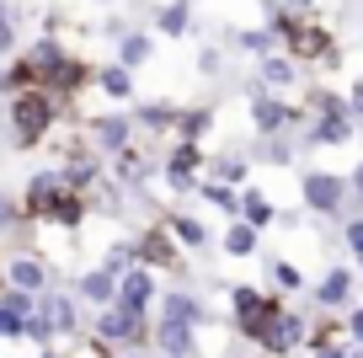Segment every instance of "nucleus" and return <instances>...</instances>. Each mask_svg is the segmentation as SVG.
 Masks as SVG:
<instances>
[{
    "label": "nucleus",
    "mask_w": 363,
    "mask_h": 358,
    "mask_svg": "<svg viewBox=\"0 0 363 358\" xmlns=\"http://www.w3.org/2000/svg\"><path fill=\"white\" fill-rule=\"evenodd\" d=\"M16 203H22V219H43V224H59V230H75L86 219V192H69L59 182V171H33L27 192Z\"/></svg>",
    "instance_id": "obj_1"
},
{
    "label": "nucleus",
    "mask_w": 363,
    "mask_h": 358,
    "mask_svg": "<svg viewBox=\"0 0 363 358\" xmlns=\"http://www.w3.org/2000/svg\"><path fill=\"white\" fill-rule=\"evenodd\" d=\"M54 118H59V102L48 91H16V97H6V129H11L16 150H38L48 139V129H54Z\"/></svg>",
    "instance_id": "obj_2"
},
{
    "label": "nucleus",
    "mask_w": 363,
    "mask_h": 358,
    "mask_svg": "<svg viewBox=\"0 0 363 358\" xmlns=\"http://www.w3.org/2000/svg\"><path fill=\"white\" fill-rule=\"evenodd\" d=\"M230 310H235V326H240V337H251V342H262V332H267V321L278 310H284V300H272V294H262V289H230Z\"/></svg>",
    "instance_id": "obj_3"
},
{
    "label": "nucleus",
    "mask_w": 363,
    "mask_h": 358,
    "mask_svg": "<svg viewBox=\"0 0 363 358\" xmlns=\"http://www.w3.org/2000/svg\"><path fill=\"white\" fill-rule=\"evenodd\" d=\"M299 198L310 214H342L347 209V177L342 171H299Z\"/></svg>",
    "instance_id": "obj_4"
},
{
    "label": "nucleus",
    "mask_w": 363,
    "mask_h": 358,
    "mask_svg": "<svg viewBox=\"0 0 363 358\" xmlns=\"http://www.w3.org/2000/svg\"><path fill=\"white\" fill-rule=\"evenodd\" d=\"M305 124V107H294L289 97H272V91H257L251 97V129H257V139L267 134H289V129Z\"/></svg>",
    "instance_id": "obj_5"
},
{
    "label": "nucleus",
    "mask_w": 363,
    "mask_h": 358,
    "mask_svg": "<svg viewBox=\"0 0 363 358\" xmlns=\"http://www.w3.org/2000/svg\"><path fill=\"white\" fill-rule=\"evenodd\" d=\"M96 342L145 347V342H150V315L123 310V305H102V315H96Z\"/></svg>",
    "instance_id": "obj_6"
},
{
    "label": "nucleus",
    "mask_w": 363,
    "mask_h": 358,
    "mask_svg": "<svg viewBox=\"0 0 363 358\" xmlns=\"http://www.w3.org/2000/svg\"><path fill=\"white\" fill-rule=\"evenodd\" d=\"M134 262H139V268H150V273L182 268V246L171 241V230H166V224L155 219V224H150V230H145V235L134 241Z\"/></svg>",
    "instance_id": "obj_7"
},
{
    "label": "nucleus",
    "mask_w": 363,
    "mask_h": 358,
    "mask_svg": "<svg viewBox=\"0 0 363 358\" xmlns=\"http://www.w3.org/2000/svg\"><path fill=\"white\" fill-rule=\"evenodd\" d=\"M33 321L43 326L48 337H69L75 332V300L69 294H59V289H43V294H33Z\"/></svg>",
    "instance_id": "obj_8"
},
{
    "label": "nucleus",
    "mask_w": 363,
    "mask_h": 358,
    "mask_svg": "<svg viewBox=\"0 0 363 358\" xmlns=\"http://www.w3.org/2000/svg\"><path fill=\"white\" fill-rule=\"evenodd\" d=\"M203 150L198 145H187V139H177L171 145V156H166V188L171 192H198V177H203Z\"/></svg>",
    "instance_id": "obj_9"
},
{
    "label": "nucleus",
    "mask_w": 363,
    "mask_h": 358,
    "mask_svg": "<svg viewBox=\"0 0 363 358\" xmlns=\"http://www.w3.org/2000/svg\"><path fill=\"white\" fill-rule=\"evenodd\" d=\"M0 273H6V289H22V294H43L48 278H54L38 251H16V257H6V262H0Z\"/></svg>",
    "instance_id": "obj_10"
},
{
    "label": "nucleus",
    "mask_w": 363,
    "mask_h": 358,
    "mask_svg": "<svg viewBox=\"0 0 363 358\" xmlns=\"http://www.w3.org/2000/svg\"><path fill=\"white\" fill-rule=\"evenodd\" d=\"M155 273L150 268H128V273H118V289H113V305H123V310H139V315H150V305H155Z\"/></svg>",
    "instance_id": "obj_11"
},
{
    "label": "nucleus",
    "mask_w": 363,
    "mask_h": 358,
    "mask_svg": "<svg viewBox=\"0 0 363 358\" xmlns=\"http://www.w3.org/2000/svg\"><path fill=\"white\" fill-rule=\"evenodd\" d=\"M299 86V65L284 54V48H272V54L257 59V91H272V97H289Z\"/></svg>",
    "instance_id": "obj_12"
},
{
    "label": "nucleus",
    "mask_w": 363,
    "mask_h": 358,
    "mask_svg": "<svg viewBox=\"0 0 363 358\" xmlns=\"http://www.w3.org/2000/svg\"><path fill=\"white\" fill-rule=\"evenodd\" d=\"M86 129H91V150L96 156H118L123 145H134V118H123V112H102Z\"/></svg>",
    "instance_id": "obj_13"
},
{
    "label": "nucleus",
    "mask_w": 363,
    "mask_h": 358,
    "mask_svg": "<svg viewBox=\"0 0 363 358\" xmlns=\"http://www.w3.org/2000/svg\"><path fill=\"white\" fill-rule=\"evenodd\" d=\"M305 342V315H294V310H278L267 321V332H262V353L267 358H278V353H294V347Z\"/></svg>",
    "instance_id": "obj_14"
},
{
    "label": "nucleus",
    "mask_w": 363,
    "mask_h": 358,
    "mask_svg": "<svg viewBox=\"0 0 363 358\" xmlns=\"http://www.w3.org/2000/svg\"><path fill=\"white\" fill-rule=\"evenodd\" d=\"M155 347L166 358H198V326H182V321H155L150 326Z\"/></svg>",
    "instance_id": "obj_15"
},
{
    "label": "nucleus",
    "mask_w": 363,
    "mask_h": 358,
    "mask_svg": "<svg viewBox=\"0 0 363 358\" xmlns=\"http://www.w3.org/2000/svg\"><path fill=\"white\" fill-rule=\"evenodd\" d=\"M358 134V124L347 118V107L342 112H310V145H347V139Z\"/></svg>",
    "instance_id": "obj_16"
},
{
    "label": "nucleus",
    "mask_w": 363,
    "mask_h": 358,
    "mask_svg": "<svg viewBox=\"0 0 363 358\" xmlns=\"http://www.w3.org/2000/svg\"><path fill=\"white\" fill-rule=\"evenodd\" d=\"M59 182H65L69 192H91L96 182H102V156H96V150H80V156H69L65 166H59Z\"/></svg>",
    "instance_id": "obj_17"
},
{
    "label": "nucleus",
    "mask_w": 363,
    "mask_h": 358,
    "mask_svg": "<svg viewBox=\"0 0 363 358\" xmlns=\"http://www.w3.org/2000/svg\"><path fill=\"white\" fill-rule=\"evenodd\" d=\"M352 283H358V278H352V268H342V262H337V268H326V278L315 283L320 310H347V305H352Z\"/></svg>",
    "instance_id": "obj_18"
},
{
    "label": "nucleus",
    "mask_w": 363,
    "mask_h": 358,
    "mask_svg": "<svg viewBox=\"0 0 363 358\" xmlns=\"http://www.w3.org/2000/svg\"><path fill=\"white\" fill-rule=\"evenodd\" d=\"M155 321H182V326H203V300H193V294H155Z\"/></svg>",
    "instance_id": "obj_19"
},
{
    "label": "nucleus",
    "mask_w": 363,
    "mask_h": 358,
    "mask_svg": "<svg viewBox=\"0 0 363 358\" xmlns=\"http://www.w3.org/2000/svg\"><path fill=\"white\" fill-rule=\"evenodd\" d=\"M235 219L240 224H251V230H267L272 219H278V209H272V198L267 192H257V188H240V198H235Z\"/></svg>",
    "instance_id": "obj_20"
},
{
    "label": "nucleus",
    "mask_w": 363,
    "mask_h": 358,
    "mask_svg": "<svg viewBox=\"0 0 363 358\" xmlns=\"http://www.w3.org/2000/svg\"><path fill=\"white\" fill-rule=\"evenodd\" d=\"M160 224L171 230V241H177L182 251H203L208 246V224L193 219V214H160Z\"/></svg>",
    "instance_id": "obj_21"
},
{
    "label": "nucleus",
    "mask_w": 363,
    "mask_h": 358,
    "mask_svg": "<svg viewBox=\"0 0 363 358\" xmlns=\"http://www.w3.org/2000/svg\"><path fill=\"white\" fill-rule=\"evenodd\" d=\"M91 86L102 91L107 102H134V70H123V65H102V70H91Z\"/></svg>",
    "instance_id": "obj_22"
},
{
    "label": "nucleus",
    "mask_w": 363,
    "mask_h": 358,
    "mask_svg": "<svg viewBox=\"0 0 363 358\" xmlns=\"http://www.w3.org/2000/svg\"><path fill=\"white\" fill-rule=\"evenodd\" d=\"M155 33L160 38H187L193 33V0H166L155 11Z\"/></svg>",
    "instance_id": "obj_23"
},
{
    "label": "nucleus",
    "mask_w": 363,
    "mask_h": 358,
    "mask_svg": "<svg viewBox=\"0 0 363 358\" xmlns=\"http://www.w3.org/2000/svg\"><path fill=\"white\" fill-rule=\"evenodd\" d=\"M150 59H155V38L150 33H118V59L113 65L139 70V65H150Z\"/></svg>",
    "instance_id": "obj_24"
},
{
    "label": "nucleus",
    "mask_w": 363,
    "mask_h": 358,
    "mask_svg": "<svg viewBox=\"0 0 363 358\" xmlns=\"http://www.w3.org/2000/svg\"><path fill=\"white\" fill-rule=\"evenodd\" d=\"M203 171H208V182H225V188H246V156L240 150H225V156H214V161H203Z\"/></svg>",
    "instance_id": "obj_25"
},
{
    "label": "nucleus",
    "mask_w": 363,
    "mask_h": 358,
    "mask_svg": "<svg viewBox=\"0 0 363 358\" xmlns=\"http://www.w3.org/2000/svg\"><path fill=\"white\" fill-rule=\"evenodd\" d=\"M113 289H118V278L107 268H91V273H80V278H75V294H80V300H91L96 310L113 305Z\"/></svg>",
    "instance_id": "obj_26"
},
{
    "label": "nucleus",
    "mask_w": 363,
    "mask_h": 358,
    "mask_svg": "<svg viewBox=\"0 0 363 358\" xmlns=\"http://www.w3.org/2000/svg\"><path fill=\"white\" fill-rule=\"evenodd\" d=\"M208 129H214V107H182L177 112V139H187V145H198Z\"/></svg>",
    "instance_id": "obj_27"
},
{
    "label": "nucleus",
    "mask_w": 363,
    "mask_h": 358,
    "mask_svg": "<svg viewBox=\"0 0 363 358\" xmlns=\"http://www.w3.org/2000/svg\"><path fill=\"white\" fill-rule=\"evenodd\" d=\"M230 48H240V54H272V48H278V38L267 33V27H235V33H230Z\"/></svg>",
    "instance_id": "obj_28"
},
{
    "label": "nucleus",
    "mask_w": 363,
    "mask_h": 358,
    "mask_svg": "<svg viewBox=\"0 0 363 358\" xmlns=\"http://www.w3.org/2000/svg\"><path fill=\"white\" fill-rule=\"evenodd\" d=\"M219 246H225V257H257V246H262V235L251 230V224H230L225 230V241H219Z\"/></svg>",
    "instance_id": "obj_29"
},
{
    "label": "nucleus",
    "mask_w": 363,
    "mask_h": 358,
    "mask_svg": "<svg viewBox=\"0 0 363 358\" xmlns=\"http://www.w3.org/2000/svg\"><path fill=\"white\" fill-rule=\"evenodd\" d=\"M177 102H145V107L134 112V129H177Z\"/></svg>",
    "instance_id": "obj_30"
},
{
    "label": "nucleus",
    "mask_w": 363,
    "mask_h": 358,
    "mask_svg": "<svg viewBox=\"0 0 363 358\" xmlns=\"http://www.w3.org/2000/svg\"><path fill=\"white\" fill-rule=\"evenodd\" d=\"M113 177L128 182V188H139V182H145V156H139L134 145H123V150L113 156Z\"/></svg>",
    "instance_id": "obj_31"
},
{
    "label": "nucleus",
    "mask_w": 363,
    "mask_h": 358,
    "mask_svg": "<svg viewBox=\"0 0 363 358\" xmlns=\"http://www.w3.org/2000/svg\"><path fill=\"white\" fill-rule=\"evenodd\" d=\"M198 198H203V203H214V209H225V214H235L240 188H225V182H208V177H198Z\"/></svg>",
    "instance_id": "obj_32"
},
{
    "label": "nucleus",
    "mask_w": 363,
    "mask_h": 358,
    "mask_svg": "<svg viewBox=\"0 0 363 358\" xmlns=\"http://www.w3.org/2000/svg\"><path fill=\"white\" fill-rule=\"evenodd\" d=\"M16 48H22V27H16V16L0 6V59H11Z\"/></svg>",
    "instance_id": "obj_33"
},
{
    "label": "nucleus",
    "mask_w": 363,
    "mask_h": 358,
    "mask_svg": "<svg viewBox=\"0 0 363 358\" xmlns=\"http://www.w3.org/2000/svg\"><path fill=\"white\" fill-rule=\"evenodd\" d=\"M102 268L113 273V278H118V273H128V268H134V241H118V246H107Z\"/></svg>",
    "instance_id": "obj_34"
},
{
    "label": "nucleus",
    "mask_w": 363,
    "mask_h": 358,
    "mask_svg": "<svg viewBox=\"0 0 363 358\" xmlns=\"http://www.w3.org/2000/svg\"><path fill=\"white\" fill-rule=\"evenodd\" d=\"M22 332H27V315L0 300V337H6V342H22Z\"/></svg>",
    "instance_id": "obj_35"
},
{
    "label": "nucleus",
    "mask_w": 363,
    "mask_h": 358,
    "mask_svg": "<svg viewBox=\"0 0 363 358\" xmlns=\"http://www.w3.org/2000/svg\"><path fill=\"white\" fill-rule=\"evenodd\" d=\"M272 283H278L284 294H294L305 278H299V268H294V262H284V257H278V262H272Z\"/></svg>",
    "instance_id": "obj_36"
},
{
    "label": "nucleus",
    "mask_w": 363,
    "mask_h": 358,
    "mask_svg": "<svg viewBox=\"0 0 363 358\" xmlns=\"http://www.w3.org/2000/svg\"><path fill=\"white\" fill-rule=\"evenodd\" d=\"M342 241H347V257L363 268V219H347V230H342Z\"/></svg>",
    "instance_id": "obj_37"
},
{
    "label": "nucleus",
    "mask_w": 363,
    "mask_h": 358,
    "mask_svg": "<svg viewBox=\"0 0 363 358\" xmlns=\"http://www.w3.org/2000/svg\"><path fill=\"white\" fill-rule=\"evenodd\" d=\"M347 118L363 124V80H352V91H347Z\"/></svg>",
    "instance_id": "obj_38"
},
{
    "label": "nucleus",
    "mask_w": 363,
    "mask_h": 358,
    "mask_svg": "<svg viewBox=\"0 0 363 358\" xmlns=\"http://www.w3.org/2000/svg\"><path fill=\"white\" fill-rule=\"evenodd\" d=\"M347 337L363 342V305H347Z\"/></svg>",
    "instance_id": "obj_39"
},
{
    "label": "nucleus",
    "mask_w": 363,
    "mask_h": 358,
    "mask_svg": "<svg viewBox=\"0 0 363 358\" xmlns=\"http://www.w3.org/2000/svg\"><path fill=\"white\" fill-rule=\"evenodd\" d=\"M284 11H294V16H315V0H278Z\"/></svg>",
    "instance_id": "obj_40"
},
{
    "label": "nucleus",
    "mask_w": 363,
    "mask_h": 358,
    "mask_svg": "<svg viewBox=\"0 0 363 358\" xmlns=\"http://www.w3.org/2000/svg\"><path fill=\"white\" fill-rule=\"evenodd\" d=\"M310 353H315V358H347V347H342V342H320V347H310Z\"/></svg>",
    "instance_id": "obj_41"
},
{
    "label": "nucleus",
    "mask_w": 363,
    "mask_h": 358,
    "mask_svg": "<svg viewBox=\"0 0 363 358\" xmlns=\"http://www.w3.org/2000/svg\"><path fill=\"white\" fill-rule=\"evenodd\" d=\"M347 192H352V198H363V161L347 171Z\"/></svg>",
    "instance_id": "obj_42"
},
{
    "label": "nucleus",
    "mask_w": 363,
    "mask_h": 358,
    "mask_svg": "<svg viewBox=\"0 0 363 358\" xmlns=\"http://www.w3.org/2000/svg\"><path fill=\"white\" fill-rule=\"evenodd\" d=\"M0 262H6V257H0ZM0 289H6V273H0Z\"/></svg>",
    "instance_id": "obj_43"
},
{
    "label": "nucleus",
    "mask_w": 363,
    "mask_h": 358,
    "mask_svg": "<svg viewBox=\"0 0 363 358\" xmlns=\"http://www.w3.org/2000/svg\"><path fill=\"white\" fill-rule=\"evenodd\" d=\"M123 358H145V353H123Z\"/></svg>",
    "instance_id": "obj_44"
},
{
    "label": "nucleus",
    "mask_w": 363,
    "mask_h": 358,
    "mask_svg": "<svg viewBox=\"0 0 363 358\" xmlns=\"http://www.w3.org/2000/svg\"><path fill=\"white\" fill-rule=\"evenodd\" d=\"M0 6H6V0H0Z\"/></svg>",
    "instance_id": "obj_45"
},
{
    "label": "nucleus",
    "mask_w": 363,
    "mask_h": 358,
    "mask_svg": "<svg viewBox=\"0 0 363 358\" xmlns=\"http://www.w3.org/2000/svg\"><path fill=\"white\" fill-rule=\"evenodd\" d=\"M262 358H267V353H262Z\"/></svg>",
    "instance_id": "obj_46"
}]
</instances>
